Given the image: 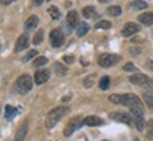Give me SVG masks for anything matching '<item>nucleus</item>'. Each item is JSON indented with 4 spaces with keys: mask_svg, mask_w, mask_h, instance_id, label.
<instances>
[{
    "mask_svg": "<svg viewBox=\"0 0 153 141\" xmlns=\"http://www.w3.org/2000/svg\"><path fill=\"white\" fill-rule=\"evenodd\" d=\"M110 117L114 119V120H118V122L125 123L128 126H132V124H134V120H135V119H132L129 115L125 113V112H112V113H110Z\"/></svg>",
    "mask_w": 153,
    "mask_h": 141,
    "instance_id": "7",
    "label": "nucleus"
},
{
    "mask_svg": "<svg viewBox=\"0 0 153 141\" xmlns=\"http://www.w3.org/2000/svg\"><path fill=\"white\" fill-rule=\"evenodd\" d=\"M70 96H63V102H66V101H69Z\"/></svg>",
    "mask_w": 153,
    "mask_h": 141,
    "instance_id": "38",
    "label": "nucleus"
},
{
    "mask_svg": "<svg viewBox=\"0 0 153 141\" xmlns=\"http://www.w3.org/2000/svg\"><path fill=\"white\" fill-rule=\"evenodd\" d=\"M33 88V78L30 77L28 74H23L17 78V81L14 84V90L19 92V94H27V92L31 91Z\"/></svg>",
    "mask_w": 153,
    "mask_h": 141,
    "instance_id": "3",
    "label": "nucleus"
},
{
    "mask_svg": "<svg viewBox=\"0 0 153 141\" xmlns=\"http://www.w3.org/2000/svg\"><path fill=\"white\" fill-rule=\"evenodd\" d=\"M28 43H30V42H28V35H27V34H23V35L17 39V43H16L14 50H16V52H21V50L27 49Z\"/></svg>",
    "mask_w": 153,
    "mask_h": 141,
    "instance_id": "12",
    "label": "nucleus"
},
{
    "mask_svg": "<svg viewBox=\"0 0 153 141\" xmlns=\"http://www.w3.org/2000/svg\"><path fill=\"white\" fill-rule=\"evenodd\" d=\"M98 1H100V3H108L110 0H98Z\"/></svg>",
    "mask_w": 153,
    "mask_h": 141,
    "instance_id": "39",
    "label": "nucleus"
},
{
    "mask_svg": "<svg viewBox=\"0 0 153 141\" xmlns=\"http://www.w3.org/2000/svg\"><path fill=\"white\" fill-rule=\"evenodd\" d=\"M48 1H49V0H48Z\"/></svg>",
    "mask_w": 153,
    "mask_h": 141,
    "instance_id": "41",
    "label": "nucleus"
},
{
    "mask_svg": "<svg viewBox=\"0 0 153 141\" xmlns=\"http://www.w3.org/2000/svg\"><path fill=\"white\" fill-rule=\"evenodd\" d=\"M88 29H90V27H88L87 23H80L79 25H77V32H76V34H77V37L79 38H82L87 34Z\"/></svg>",
    "mask_w": 153,
    "mask_h": 141,
    "instance_id": "18",
    "label": "nucleus"
},
{
    "mask_svg": "<svg viewBox=\"0 0 153 141\" xmlns=\"http://www.w3.org/2000/svg\"><path fill=\"white\" fill-rule=\"evenodd\" d=\"M135 141H139V140H135Z\"/></svg>",
    "mask_w": 153,
    "mask_h": 141,
    "instance_id": "40",
    "label": "nucleus"
},
{
    "mask_svg": "<svg viewBox=\"0 0 153 141\" xmlns=\"http://www.w3.org/2000/svg\"><path fill=\"white\" fill-rule=\"evenodd\" d=\"M121 60V56L118 55H112V53H102L100 57H98V64L101 67L107 68V67H111L115 63H118Z\"/></svg>",
    "mask_w": 153,
    "mask_h": 141,
    "instance_id": "5",
    "label": "nucleus"
},
{
    "mask_svg": "<svg viewBox=\"0 0 153 141\" xmlns=\"http://www.w3.org/2000/svg\"><path fill=\"white\" fill-rule=\"evenodd\" d=\"M140 31V28L138 24L135 23H126L122 28V35L124 37H131V35H134V34H138Z\"/></svg>",
    "mask_w": 153,
    "mask_h": 141,
    "instance_id": "8",
    "label": "nucleus"
},
{
    "mask_svg": "<svg viewBox=\"0 0 153 141\" xmlns=\"http://www.w3.org/2000/svg\"><path fill=\"white\" fill-rule=\"evenodd\" d=\"M48 63V59L47 57H44V56H39V57H35L33 62V64L35 66V67H41V66H44V64Z\"/></svg>",
    "mask_w": 153,
    "mask_h": 141,
    "instance_id": "28",
    "label": "nucleus"
},
{
    "mask_svg": "<svg viewBox=\"0 0 153 141\" xmlns=\"http://www.w3.org/2000/svg\"><path fill=\"white\" fill-rule=\"evenodd\" d=\"M49 80V71L48 70H38L37 73H35V77H34V81L35 84H44V82H47Z\"/></svg>",
    "mask_w": 153,
    "mask_h": 141,
    "instance_id": "11",
    "label": "nucleus"
},
{
    "mask_svg": "<svg viewBox=\"0 0 153 141\" xmlns=\"http://www.w3.org/2000/svg\"><path fill=\"white\" fill-rule=\"evenodd\" d=\"M121 11H122V10H121L120 6H111V7L107 9V13L110 14L111 17H118L121 14Z\"/></svg>",
    "mask_w": 153,
    "mask_h": 141,
    "instance_id": "25",
    "label": "nucleus"
},
{
    "mask_svg": "<svg viewBox=\"0 0 153 141\" xmlns=\"http://www.w3.org/2000/svg\"><path fill=\"white\" fill-rule=\"evenodd\" d=\"M129 7L134 10H143V9H148V3L142 1V0H136V1L129 3Z\"/></svg>",
    "mask_w": 153,
    "mask_h": 141,
    "instance_id": "19",
    "label": "nucleus"
},
{
    "mask_svg": "<svg viewBox=\"0 0 153 141\" xmlns=\"http://www.w3.org/2000/svg\"><path fill=\"white\" fill-rule=\"evenodd\" d=\"M44 39V29H38L37 34L34 35V39H33V43L34 45H39Z\"/></svg>",
    "mask_w": 153,
    "mask_h": 141,
    "instance_id": "26",
    "label": "nucleus"
},
{
    "mask_svg": "<svg viewBox=\"0 0 153 141\" xmlns=\"http://www.w3.org/2000/svg\"><path fill=\"white\" fill-rule=\"evenodd\" d=\"M27 131H28V124L27 123H21V126H20L17 133H16L13 141H24V138L27 136Z\"/></svg>",
    "mask_w": 153,
    "mask_h": 141,
    "instance_id": "13",
    "label": "nucleus"
},
{
    "mask_svg": "<svg viewBox=\"0 0 153 141\" xmlns=\"http://www.w3.org/2000/svg\"><path fill=\"white\" fill-rule=\"evenodd\" d=\"M13 1H16V0H0L1 4H10V3H13Z\"/></svg>",
    "mask_w": 153,
    "mask_h": 141,
    "instance_id": "35",
    "label": "nucleus"
},
{
    "mask_svg": "<svg viewBox=\"0 0 153 141\" xmlns=\"http://www.w3.org/2000/svg\"><path fill=\"white\" fill-rule=\"evenodd\" d=\"M146 66H148L150 70H153V60H148V62H146Z\"/></svg>",
    "mask_w": 153,
    "mask_h": 141,
    "instance_id": "36",
    "label": "nucleus"
},
{
    "mask_svg": "<svg viewBox=\"0 0 153 141\" xmlns=\"http://www.w3.org/2000/svg\"><path fill=\"white\" fill-rule=\"evenodd\" d=\"M135 124H136V129H138V130H143V127H145L143 116H136V117H135Z\"/></svg>",
    "mask_w": 153,
    "mask_h": 141,
    "instance_id": "29",
    "label": "nucleus"
},
{
    "mask_svg": "<svg viewBox=\"0 0 153 141\" xmlns=\"http://www.w3.org/2000/svg\"><path fill=\"white\" fill-rule=\"evenodd\" d=\"M68 110L69 109H68L66 106H58V108H55V109H52L51 112L47 115V119H45V127L52 129L56 123L59 122L60 119L68 113Z\"/></svg>",
    "mask_w": 153,
    "mask_h": 141,
    "instance_id": "2",
    "label": "nucleus"
},
{
    "mask_svg": "<svg viewBox=\"0 0 153 141\" xmlns=\"http://www.w3.org/2000/svg\"><path fill=\"white\" fill-rule=\"evenodd\" d=\"M82 124H84V119L82 117V116H74V117H72L69 120V123L66 124L65 130H63V134H65L66 137L72 136L77 129L82 127Z\"/></svg>",
    "mask_w": 153,
    "mask_h": 141,
    "instance_id": "4",
    "label": "nucleus"
},
{
    "mask_svg": "<svg viewBox=\"0 0 153 141\" xmlns=\"http://www.w3.org/2000/svg\"><path fill=\"white\" fill-rule=\"evenodd\" d=\"M37 50H30V52H28V55L25 56V57H24V62H27V60H30L31 59V57H35V56H37Z\"/></svg>",
    "mask_w": 153,
    "mask_h": 141,
    "instance_id": "32",
    "label": "nucleus"
},
{
    "mask_svg": "<svg viewBox=\"0 0 153 141\" xmlns=\"http://www.w3.org/2000/svg\"><path fill=\"white\" fill-rule=\"evenodd\" d=\"M33 1H34V4L35 6H41L42 3H44V0H33Z\"/></svg>",
    "mask_w": 153,
    "mask_h": 141,
    "instance_id": "37",
    "label": "nucleus"
},
{
    "mask_svg": "<svg viewBox=\"0 0 153 141\" xmlns=\"http://www.w3.org/2000/svg\"><path fill=\"white\" fill-rule=\"evenodd\" d=\"M110 101L112 104L128 106L135 117L143 116V105H142L139 98L134 94H112V95H110Z\"/></svg>",
    "mask_w": 153,
    "mask_h": 141,
    "instance_id": "1",
    "label": "nucleus"
},
{
    "mask_svg": "<svg viewBox=\"0 0 153 141\" xmlns=\"http://www.w3.org/2000/svg\"><path fill=\"white\" fill-rule=\"evenodd\" d=\"M48 13H49V15L52 17V20H59L60 18V11L58 10V7H55V6H51L49 9H48Z\"/></svg>",
    "mask_w": 153,
    "mask_h": 141,
    "instance_id": "23",
    "label": "nucleus"
},
{
    "mask_svg": "<svg viewBox=\"0 0 153 141\" xmlns=\"http://www.w3.org/2000/svg\"><path fill=\"white\" fill-rule=\"evenodd\" d=\"M66 25L69 29H73L74 27L79 25V15L76 11H69L68 13V17H66Z\"/></svg>",
    "mask_w": 153,
    "mask_h": 141,
    "instance_id": "10",
    "label": "nucleus"
},
{
    "mask_svg": "<svg viewBox=\"0 0 153 141\" xmlns=\"http://www.w3.org/2000/svg\"><path fill=\"white\" fill-rule=\"evenodd\" d=\"M37 25H38V17L37 15H31V17H28V20L25 21V28H27L28 31L35 29Z\"/></svg>",
    "mask_w": 153,
    "mask_h": 141,
    "instance_id": "16",
    "label": "nucleus"
},
{
    "mask_svg": "<svg viewBox=\"0 0 153 141\" xmlns=\"http://www.w3.org/2000/svg\"><path fill=\"white\" fill-rule=\"evenodd\" d=\"M53 68H55V73L58 74V76H65V74L68 73V67L63 66V64H60V63H55Z\"/></svg>",
    "mask_w": 153,
    "mask_h": 141,
    "instance_id": "22",
    "label": "nucleus"
},
{
    "mask_svg": "<svg viewBox=\"0 0 153 141\" xmlns=\"http://www.w3.org/2000/svg\"><path fill=\"white\" fill-rule=\"evenodd\" d=\"M63 60H65L68 64H72L74 62V57H73V56H65V57H63Z\"/></svg>",
    "mask_w": 153,
    "mask_h": 141,
    "instance_id": "34",
    "label": "nucleus"
},
{
    "mask_svg": "<svg viewBox=\"0 0 153 141\" xmlns=\"http://www.w3.org/2000/svg\"><path fill=\"white\" fill-rule=\"evenodd\" d=\"M102 120L97 116H87V117L84 119V124L86 126H101L102 124Z\"/></svg>",
    "mask_w": 153,
    "mask_h": 141,
    "instance_id": "15",
    "label": "nucleus"
},
{
    "mask_svg": "<svg viewBox=\"0 0 153 141\" xmlns=\"http://www.w3.org/2000/svg\"><path fill=\"white\" fill-rule=\"evenodd\" d=\"M49 41H51V45L53 48H60V46L63 45V42H65V35H63V32L60 31V29L55 28L49 34Z\"/></svg>",
    "mask_w": 153,
    "mask_h": 141,
    "instance_id": "6",
    "label": "nucleus"
},
{
    "mask_svg": "<svg viewBox=\"0 0 153 141\" xmlns=\"http://www.w3.org/2000/svg\"><path fill=\"white\" fill-rule=\"evenodd\" d=\"M96 77H97V74H88L87 77L83 80V85L86 88H90V87L94 85V81H96Z\"/></svg>",
    "mask_w": 153,
    "mask_h": 141,
    "instance_id": "20",
    "label": "nucleus"
},
{
    "mask_svg": "<svg viewBox=\"0 0 153 141\" xmlns=\"http://www.w3.org/2000/svg\"><path fill=\"white\" fill-rule=\"evenodd\" d=\"M96 15V10H94L93 6H87V7H84L83 9V17L86 18H91Z\"/></svg>",
    "mask_w": 153,
    "mask_h": 141,
    "instance_id": "24",
    "label": "nucleus"
},
{
    "mask_svg": "<svg viewBox=\"0 0 153 141\" xmlns=\"http://www.w3.org/2000/svg\"><path fill=\"white\" fill-rule=\"evenodd\" d=\"M124 70H125V71H135V66L132 63H128L124 66Z\"/></svg>",
    "mask_w": 153,
    "mask_h": 141,
    "instance_id": "33",
    "label": "nucleus"
},
{
    "mask_svg": "<svg viewBox=\"0 0 153 141\" xmlns=\"http://www.w3.org/2000/svg\"><path fill=\"white\" fill-rule=\"evenodd\" d=\"M138 20H139V21L143 24V25H152V24H153V13L148 11V13L140 14Z\"/></svg>",
    "mask_w": 153,
    "mask_h": 141,
    "instance_id": "14",
    "label": "nucleus"
},
{
    "mask_svg": "<svg viewBox=\"0 0 153 141\" xmlns=\"http://www.w3.org/2000/svg\"><path fill=\"white\" fill-rule=\"evenodd\" d=\"M146 138L148 140H153V120L148 122V133H146Z\"/></svg>",
    "mask_w": 153,
    "mask_h": 141,
    "instance_id": "30",
    "label": "nucleus"
},
{
    "mask_svg": "<svg viewBox=\"0 0 153 141\" xmlns=\"http://www.w3.org/2000/svg\"><path fill=\"white\" fill-rule=\"evenodd\" d=\"M108 88H110V77H108V76H104V77L100 80V90L105 91Z\"/></svg>",
    "mask_w": 153,
    "mask_h": 141,
    "instance_id": "27",
    "label": "nucleus"
},
{
    "mask_svg": "<svg viewBox=\"0 0 153 141\" xmlns=\"http://www.w3.org/2000/svg\"><path fill=\"white\" fill-rule=\"evenodd\" d=\"M129 81L132 82V84H135V85H148L149 82H150V80L148 78V76H145V74H134V76H131Z\"/></svg>",
    "mask_w": 153,
    "mask_h": 141,
    "instance_id": "9",
    "label": "nucleus"
},
{
    "mask_svg": "<svg viewBox=\"0 0 153 141\" xmlns=\"http://www.w3.org/2000/svg\"><path fill=\"white\" fill-rule=\"evenodd\" d=\"M16 115H17V109L13 108L11 105H7L4 109V119L6 120H11L13 117H16Z\"/></svg>",
    "mask_w": 153,
    "mask_h": 141,
    "instance_id": "17",
    "label": "nucleus"
},
{
    "mask_svg": "<svg viewBox=\"0 0 153 141\" xmlns=\"http://www.w3.org/2000/svg\"><path fill=\"white\" fill-rule=\"evenodd\" d=\"M96 28L97 29H108V28H111V23L110 21H100V23L96 24Z\"/></svg>",
    "mask_w": 153,
    "mask_h": 141,
    "instance_id": "31",
    "label": "nucleus"
},
{
    "mask_svg": "<svg viewBox=\"0 0 153 141\" xmlns=\"http://www.w3.org/2000/svg\"><path fill=\"white\" fill-rule=\"evenodd\" d=\"M143 99L150 109H153V91H145L143 92Z\"/></svg>",
    "mask_w": 153,
    "mask_h": 141,
    "instance_id": "21",
    "label": "nucleus"
}]
</instances>
